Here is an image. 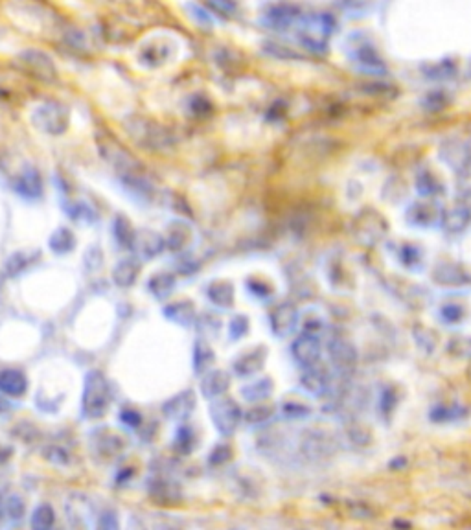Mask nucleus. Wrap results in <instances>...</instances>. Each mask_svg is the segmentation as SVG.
I'll return each mask as SVG.
<instances>
[{"instance_id":"obj_36","label":"nucleus","mask_w":471,"mask_h":530,"mask_svg":"<svg viewBox=\"0 0 471 530\" xmlns=\"http://www.w3.org/2000/svg\"><path fill=\"white\" fill-rule=\"evenodd\" d=\"M54 520H55V514H54V510H52V507L50 504H39L37 509L33 510V514H32V529L35 530H48L52 529V525H54Z\"/></svg>"},{"instance_id":"obj_8","label":"nucleus","mask_w":471,"mask_h":530,"mask_svg":"<svg viewBox=\"0 0 471 530\" xmlns=\"http://www.w3.org/2000/svg\"><path fill=\"white\" fill-rule=\"evenodd\" d=\"M269 350L267 346L258 345L252 346L249 350L241 352L234 361H232V370H234L236 376L240 377H251L254 374L262 370L265 363H267Z\"/></svg>"},{"instance_id":"obj_19","label":"nucleus","mask_w":471,"mask_h":530,"mask_svg":"<svg viewBox=\"0 0 471 530\" xmlns=\"http://www.w3.org/2000/svg\"><path fill=\"white\" fill-rule=\"evenodd\" d=\"M164 317L171 323L179 324V326H192L198 321V312H195V306L193 302L190 301H177L171 302L164 307Z\"/></svg>"},{"instance_id":"obj_44","label":"nucleus","mask_w":471,"mask_h":530,"mask_svg":"<svg viewBox=\"0 0 471 530\" xmlns=\"http://www.w3.org/2000/svg\"><path fill=\"white\" fill-rule=\"evenodd\" d=\"M300 44L306 50H309L311 54L315 55H323L326 52V43H324L323 39H317V35H311V33H302L300 37Z\"/></svg>"},{"instance_id":"obj_52","label":"nucleus","mask_w":471,"mask_h":530,"mask_svg":"<svg viewBox=\"0 0 471 530\" xmlns=\"http://www.w3.org/2000/svg\"><path fill=\"white\" fill-rule=\"evenodd\" d=\"M459 199H461L462 205H466V207L471 210V180L468 173L466 177H464V186H461V191H459Z\"/></svg>"},{"instance_id":"obj_54","label":"nucleus","mask_w":471,"mask_h":530,"mask_svg":"<svg viewBox=\"0 0 471 530\" xmlns=\"http://www.w3.org/2000/svg\"><path fill=\"white\" fill-rule=\"evenodd\" d=\"M212 6H215V10L225 13V15H231L236 11L234 0H212Z\"/></svg>"},{"instance_id":"obj_31","label":"nucleus","mask_w":471,"mask_h":530,"mask_svg":"<svg viewBox=\"0 0 471 530\" xmlns=\"http://www.w3.org/2000/svg\"><path fill=\"white\" fill-rule=\"evenodd\" d=\"M274 416V405H265V404H256L252 405L251 409L243 410V422L249 424V426H265L271 422V418Z\"/></svg>"},{"instance_id":"obj_48","label":"nucleus","mask_w":471,"mask_h":530,"mask_svg":"<svg viewBox=\"0 0 471 530\" xmlns=\"http://www.w3.org/2000/svg\"><path fill=\"white\" fill-rule=\"evenodd\" d=\"M423 105H425L429 111H439L448 105V96H445L442 91H434V93L427 94V98L423 100Z\"/></svg>"},{"instance_id":"obj_12","label":"nucleus","mask_w":471,"mask_h":530,"mask_svg":"<svg viewBox=\"0 0 471 530\" xmlns=\"http://www.w3.org/2000/svg\"><path fill=\"white\" fill-rule=\"evenodd\" d=\"M193 409H195V394H193V390H182V392L175 394L173 398H170L162 405V413H164L166 418L177 422L190 418Z\"/></svg>"},{"instance_id":"obj_32","label":"nucleus","mask_w":471,"mask_h":530,"mask_svg":"<svg viewBox=\"0 0 471 530\" xmlns=\"http://www.w3.org/2000/svg\"><path fill=\"white\" fill-rule=\"evenodd\" d=\"M166 240V247L168 249H171V251H181V249H184L188 243V240H190V230H188V227L184 223H175V225H171V229L168 230V238H164Z\"/></svg>"},{"instance_id":"obj_51","label":"nucleus","mask_w":471,"mask_h":530,"mask_svg":"<svg viewBox=\"0 0 471 530\" xmlns=\"http://www.w3.org/2000/svg\"><path fill=\"white\" fill-rule=\"evenodd\" d=\"M394 404H396L394 392H392V388L387 387L383 392H381V398H379V407H381V410H383L385 415H389L390 410L394 409Z\"/></svg>"},{"instance_id":"obj_27","label":"nucleus","mask_w":471,"mask_h":530,"mask_svg":"<svg viewBox=\"0 0 471 530\" xmlns=\"http://www.w3.org/2000/svg\"><path fill=\"white\" fill-rule=\"evenodd\" d=\"M423 74L429 79H434V82H445V79L456 76V63L453 59H442L439 63H431V65L423 66Z\"/></svg>"},{"instance_id":"obj_40","label":"nucleus","mask_w":471,"mask_h":530,"mask_svg":"<svg viewBox=\"0 0 471 530\" xmlns=\"http://www.w3.org/2000/svg\"><path fill=\"white\" fill-rule=\"evenodd\" d=\"M33 258H37V256H33ZM33 258L24 251L15 252V254H11L10 260L6 262V271H8V274H10V276H15V274H19L21 271H24V269H26L28 265L33 262Z\"/></svg>"},{"instance_id":"obj_57","label":"nucleus","mask_w":471,"mask_h":530,"mask_svg":"<svg viewBox=\"0 0 471 530\" xmlns=\"http://www.w3.org/2000/svg\"><path fill=\"white\" fill-rule=\"evenodd\" d=\"M2 512H4V509H2V499H0V521H2Z\"/></svg>"},{"instance_id":"obj_14","label":"nucleus","mask_w":471,"mask_h":530,"mask_svg":"<svg viewBox=\"0 0 471 530\" xmlns=\"http://www.w3.org/2000/svg\"><path fill=\"white\" fill-rule=\"evenodd\" d=\"M166 249L164 236H160L159 232L153 230H142V232H135V240H133V251L140 252L144 258L159 256L160 252Z\"/></svg>"},{"instance_id":"obj_6","label":"nucleus","mask_w":471,"mask_h":530,"mask_svg":"<svg viewBox=\"0 0 471 530\" xmlns=\"http://www.w3.org/2000/svg\"><path fill=\"white\" fill-rule=\"evenodd\" d=\"M291 354H293V359H295L302 368L317 365L318 361H320V354H323V346H320L318 335L302 332V334L293 341Z\"/></svg>"},{"instance_id":"obj_11","label":"nucleus","mask_w":471,"mask_h":530,"mask_svg":"<svg viewBox=\"0 0 471 530\" xmlns=\"http://www.w3.org/2000/svg\"><path fill=\"white\" fill-rule=\"evenodd\" d=\"M352 61L359 66V70L367 72L370 76H385L387 74V63L378 54V50L370 44H359L352 52Z\"/></svg>"},{"instance_id":"obj_1","label":"nucleus","mask_w":471,"mask_h":530,"mask_svg":"<svg viewBox=\"0 0 471 530\" xmlns=\"http://www.w3.org/2000/svg\"><path fill=\"white\" fill-rule=\"evenodd\" d=\"M110 404V388L107 377L98 370L88 372L83 387L81 410L88 420H96L107 413Z\"/></svg>"},{"instance_id":"obj_20","label":"nucleus","mask_w":471,"mask_h":530,"mask_svg":"<svg viewBox=\"0 0 471 530\" xmlns=\"http://www.w3.org/2000/svg\"><path fill=\"white\" fill-rule=\"evenodd\" d=\"M28 377L19 368H6L0 372V392L11 398H19L26 392Z\"/></svg>"},{"instance_id":"obj_55","label":"nucleus","mask_w":471,"mask_h":530,"mask_svg":"<svg viewBox=\"0 0 471 530\" xmlns=\"http://www.w3.org/2000/svg\"><path fill=\"white\" fill-rule=\"evenodd\" d=\"M192 109L195 115H204V113H210V109H212V105H210L209 100H204V98H195L192 102Z\"/></svg>"},{"instance_id":"obj_3","label":"nucleus","mask_w":471,"mask_h":530,"mask_svg":"<svg viewBox=\"0 0 471 530\" xmlns=\"http://www.w3.org/2000/svg\"><path fill=\"white\" fill-rule=\"evenodd\" d=\"M269 323H271V332H273L274 337L285 339V337L295 334V330L298 328L300 313L291 302H282L271 312Z\"/></svg>"},{"instance_id":"obj_46","label":"nucleus","mask_w":471,"mask_h":530,"mask_svg":"<svg viewBox=\"0 0 471 530\" xmlns=\"http://www.w3.org/2000/svg\"><path fill=\"white\" fill-rule=\"evenodd\" d=\"M448 350L451 354L459 355V357H464V355H471V337H455L448 345Z\"/></svg>"},{"instance_id":"obj_26","label":"nucleus","mask_w":471,"mask_h":530,"mask_svg":"<svg viewBox=\"0 0 471 530\" xmlns=\"http://www.w3.org/2000/svg\"><path fill=\"white\" fill-rule=\"evenodd\" d=\"M416 191L422 197H436L444 193V184L436 176H433L431 171L423 170L416 176Z\"/></svg>"},{"instance_id":"obj_50","label":"nucleus","mask_w":471,"mask_h":530,"mask_svg":"<svg viewBox=\"0 0 471 530\" xmlns=\"http://www.w3.org/2000/svg\"><path fill=\"white\" fill-rule=\"evenodd\" d=\"M120 420L126 424L127 427H133V429H137L140 424H142V416L140 413L135 409H124L120 413Z\"/></svg>"},{"instance_id":"obj_29","label":"nucleus","mask_w":471,"mask_h":530,"mask_svg":"<svg viewBox=\"0 0 471 530\" xmlns=\"http://www.w3.org/2000/svg\"><path fill=\"white\" fill-rule=\"evenodd\" d=\"M398 256H400V262L403 267H407L412 273H418L423 269V252L420 247L411 245V243H405L401 245V249L398 251Z\"/></svg>"},{"instance_id":"obj_9","label":"nucleus","mask_w":471,"mask_h":530,"mask_svg":"<svg viewBox=\"0 0 471 530\" xmlns=\"http://www.w3.org/2000/svg\"><path fill=\"white\" fill-rule=\"evenodd\" d=\"M442 212L439 205L433 201H416L411 202L405 212L407 223L418 229H431L434 225H440Z\"/></svg>"},{"instance_id":"obj_47","label":"nucleus","mask_w":471,"mask_h":530,"mask_svg":"<svg viewBox=\"0 0 471 530\" xmlns=\"http://www.w3.org/2000/svg\"><path fill=\"white\" fill-rule=\"evenodd\" d=\"M265 52L274 57H278V59H298V54L293 52L291 48H285L282 44L278 43H267L265 44Z\"/></svg>"},{"instance_id":"obj_34","label":"nucleus","mask_w":471,"mask_h":530,"mask_svg":"<svg viewBox=\"0 0 471 530\" xmlns=\"http://www.w3.org/2000/svg\"><path fill=\"white\" fill-rule=\"evenodd\" d=\"M115 238L124 249H133V240H135V230H133L129 219L124 216H116L115 219Z\"/></svg>"},{"instance_id":"obj_18","label":"nucleus","mask_w":471,"mask_h":530,"mask_svg":"<svg viewBox=\"0 0 471 530\" xmlns=\"http://www.w3.org/2000/svg\"><path fill=\"white\" fill-rule=\"evenodd\" d=\"M13 190L26 199H37L43 193V180L35 168H26L13 182Z\"/></svg>"},{"instance_id":"obj_28","label":"nucleus","mask_w":471,"mask_h":530,"mask_svg":"<svg viewBox=\"0 0 471 530\" xmlns=\"http://www.w3.org/2000/svg\"><path fill=\"white\" fill-rule=\"evenodd\" d=\"M464 415H466V409L461 407V405L439 404L431 409L429 418H431V422H436V424H448V422L461 420Z\"/></svg>"},{"instance_id":"obj_37","label":"nucleus","mask_w":471,"mask_h":530,"mask_svg":"<svg viewBox=\"0 0 471 530\" xmlns=\"http://www.w3.org/2000/svg\"><path fill=\"white\" fill-rule=\"evenodd\" d=\"M149 492H151V495H153L157 501H160V503H162V501H175V499H179V492H177L175 484L162 481V479L155 481L153 484L149 486Z\"/></svg>"},{"instance_id":"obj_7","label":"nucleus","mask_w":471,"mask_h":530,"mask_svg":"<svg viewBox=\"0 0 471 530\" xmlns=\"http://www.w3.org/2000/svg\"><path fill=\"white\" fill-rule=\"evenodd\" d=\"M300 387L304 388L307 394L317 396V398H323V396H328V394L331 392L334 381H331L329 372L317 363V365L302 368Z\"/></svg>"},{"instance_id":"obj_4","label":"nucleus","mask_w":471,"mask_h":530,"mask_svg":"<svg viewBox=\"0 0 471 530\" xmlns=\"http://www.w3.org/2000/svg\"><path fill=\"white\" fill-rule=\"evenodd\" d=\"M328 355L329 363L334 365V368L340 377L350 376L354 368H356L357 352L350 341L343 339V337H334L328 343Z\"/></svg>"},{"instance_id":"obj_49","label":"nucleus","mask_w":471,"mask_h":530,"mask_svg":"<svg viewBox=\"0 0 471 530\" xmlns=\"http://www.w3.org/2000/svg\"><path fill=\"white\" fill-rule=\"evenodd\" d=\"M231 459V448L229 446H218V448L212 449V453H210V464H223L227 460Z\"/></svg>"},{"instance_id":"obj_53","label":"nucleus","mask_w":471,"mask_h":530,"mask_svg":"<svg viewBox=\"0 0 471 530\" xmlns=\"http://www.w3.org/2000/svg\"><path fill=\"white\" fill-rule=\"evenodd\" d=\"M98 525L102 527V529L115 530V529H118V520H116V515L113 514V512H104V514L99 515Z\"/></svg>"},{"instance_id":"obj_17","label":"nucleus","mask_w":471,"mask_h":530,"mask_svg":"<svg viewBox=\"0 0 471 530\" xmlns=\"http://www.w3.org/2000/svg\"><path fill=\"white\" fill-rule=\"evenodd\" d=\"M433 278L436 284L448 285V287H462L471 282L466 271L456 263H439V267L434 269Z\"/></svg>"},{"instance_id":"obj_15","label":"nucleus","mask_w":471,"mask_h":530,"mask_svg":"<svg viewBox=\"0 0 471 530\" xmlns=\"http://www.w3.org/2000/svg\"><path fill=\"white\" fill-rule=\"evenodd\" d=\"M302 451H304L307 457H311V459L334 455L335 438L329 437V435H326V433L323 431L307 433V437L302 440Z\"/></svg>"},{"instance_id":"obj_38","label":"nucleus","mask_w":471,"mask_h":530,"mask_svg":"<svg viewBox=\"0 0 471 530\" xmlns=\"http://www.w3.org/2000/svg\"><path fill=\"white\" fill-rule=\"evenodd\" d=\"M282 415L291 420H300V418H307L311 415V407L302 401H296V399H287L282 404Z\"/></svg>"},{"instance_id":"obj_56","label":"nucleus","mask_w":471,"mask_h":530,"mask_svg":"<svg viewBox=\"0 0 471 530\" xmlns=\"http://www.w3.org/2000/svg\"><path fill=\"white\" fill-rule=\"evenodd\" d=\"M466 153H468V170H471V142L466 146Z\"/></svg>"},{"instance_id":"obj_22","label":"nucleus","mask_w":471,"mask_h":530,"mask_svg":"<svg viewBox=\"0 0 471 530\" xmlns=\"http://www.w3.org/2000/svg\"><path fill=\"white\" fill-rule=\"evenodd\" d=\"M138 274H140V262L137 258H124L113 269V280L120 287H131L137 282Z\"/></svg>"},{"instance_id":"obj_30","label":"nucleus","mask_w":471,"mask_h":530,"mask_svg":"<svg viewBox=\"0 0 471 530\" xmlns=\"http://www.w3.org/2000/svg\"><path fill=\"white\" fill-rule=\"evenodd\" d=\"M48 247L55 254H68V252L74 251V247H76V238H74V234H72L70 230L61 227V229H57L54 234L50 236Z\"/></svg>"},{"instance_id":"obj_5","label":"nucleus","mask_w":471,"mask_h":530,"mask_svg":"<svg viewBox=\"0 0 471 530\" xmlns=\"http://www.w3.org/2000/svg\"><path fill=\"white\" fill-rule=\"evenodd\" d=\"M33 120L43 131L50 133V135H61L68 127V111L59 104L41 105L35 111Z\"/></svg>"},{"instance_id":"obj_13","label":"nucleus","mask_w":471,"mask_h":530,"mask_svg":"<svg viewBox=\"0 0 471 530\" xmlns=\"http://www.w3.org/2000/svg\"><path fill=\"white\" fill-rule=\"evenodd\" d=\"M471 223V210L466 207V205H455L450 210H445L442 212V219H440V227L444 229L445 234L456 236L462 234L464 230L470 227Z\"/></svg>"},{"instance_id":"obj_39","label":"nucleus","mask_w":471,"mask_h":530,"mask_svg":"<svg viewBox=\"0 0 471 530\" xmlns=\"http://www.w3.org/2000/svg\"><path fill=\"white\" fill-rule=\"evenodd\" d=\"M249 330H251L249 317L243 315V313H238L229 323V337H231V341H240L241 337H245L249 334Z\"/></svg>"},{"instance_id":"obj_35","label":"nucleus","mask_w":471,"mask_h":530,"mask_svg":"<svg viewBox=\"0 0 471 530\" xmlns=\"http://www.w3.org/2000/svg\"><path fill=\"white\" fill-rule=\"evenodd\" d=\"M66 512H68L72 525L79 527V518H85V521H87V515L90 514V504L81 495H72L68 504H66Z\"/></svg>"},{"instance_id":"obj_33","label":"nucleus","mask_w":471,"mask_h":530,"mask_svg":"<svg viewBox=\"0 0 471 530\" xmlns=\"http://www.w3.org/2000/svg\"><path fill=\"white\" fill-rule=\"evenodd\" d=\"M198 446V437L190 426H181L175 433V449L179 453L188 455L192 453Z\"/></svg>"},{"instance_id":"obj_21","label":"nucleus","mask_w":471,"mask_h":530,"mask_svg":"<svg viewBox=\"0 0 471 530\" xmlns=\"http://www.w3.org/2000/svg\"><path fill=\"white\" fill-rule=\"evenodd\" d=\"M206 299L218 310H231L234 306V285L227 280H218L206 287Z\"/></svg>"},{"instance_id":"obj_24","label":"nucleus","mask_w":471,"mask_h":530,"mask_svg":"<svg viewBox=\"0 0 471 530\" xmlns=\"http://www.w3.org/2000/svg\"><path fill=\"white\" fill-rule=\"evenodd\" d=\"M214 361L215 354L212 350V346L204 339L195 341V346H193V370H195V374L203 376L204 372H209L212 368Z\"/></svg>"},{"instance_id":"obj_25","label":"nucleus","mask_w":471,"mask_h":530,"mask_svg":"<svg viewBox=\"0 0 471 530\" xmlns=\"http://www.w3.org/2000/svg\"><path fill=\"white\" fill-rule=\"evenodd\" d=\"M175 284H177V280L171 273H157L149 278L148 290L155 299L162 301V299H168V296L173 293Z\"/></svg>"},{"instance_id":"obj_41","label":"nucleus","mask_w":471,"mask_h":530,"mask_svg":"<svg viewBox=\"0 0 471 530\" xmlns=\"http://www.w3.org/2000/svg\"><path fill=\"white\" fill-rule=\"evenodd\" d=\"M247 291H249L254 299H258V301H262V302L269 301V299L273 296L271 285H269L267 282H263V280L249 278L247 280Z\"/></svg>"},{"instance_id":"obj_10","label":"nucleus","mask_w":471,"mask_h":530,"mask_svg":"<svg viewBox=\"0 0 471 530\" xmlns=\"http://www.w3.org/2000/svg\"><path fill=\"white\" fill-rule=\"evenodd\" d=\"M300 17L302 13L298 6L282 2V4L271 6V8L265 11L263 21H265V24H267L269 28H273L276 32H284V30L293 26Z\"/></svg>"},{"instance_id":"obj_43","label":"nucleus","mask_w":471,"mask_h":530,"mask_svg":"<svg viewBox=\"0 0 471 530\" xmlns=\"http://www.w3.org/2000/svg\"><path fill=\"white\" fill-rule=\"evenodd\" d=\"M4 510L11 521H21L24 518V501L19 495H10L4 503Z\"/></svg>"},{"instance_id":"obj_2","label":"nucleus","mask_w":471,"mask_h":530,"mask_svg":"<svg viewBox=\"0 0 471 530\" xmlns=\"http://www.w3.org/2000/svg\"><path fill=\"white\" fill-rule=\"evenodd\" d=\"M210 418H212L215 431L220 433L221 437L229 438L238 431V427L243 422V410L238 405V401H234L232 398L220 396V398L212 399Z\"/></svg>"},{"instance_id":"obj_16","label":"nucleus","mask_w":471,"mask_h":530,"mask_svg":"<svg viewBox=\"0 0 471 530\" xmlns=\"http://www.w3.org/2000/svg\"><path fill=\"white\" fill-rule=\"evenodd\" d=\"M231 387V376L225 370H212L204 372L201 379V394L206 399H215L223 396Z\"/></svg>"},{"instance_id":"obj_23","label":"nucleus","mask_w":471,"mask_h":530,"mask_svg":"<svg viewBox=\"0 0 471 530\" xmlns=\"http://www.w3.org/2000/svg\"><path fill=\"white\" fill-rule=\"evenodd\" d=\"M274 385L271 377H260L256 381H251L240 388V394L249 404H260L273 394Z\"/></svg>"},{"instance_id":"obj_45","label":"nucleus","mask_w":471,"mask_h":530,"mask_svg":"<svg viewBox=\"0 0 471 530\" xmlns=\"http://www.w3.org/2000/svg\"><path fill=\"white\" fill-rule=\"evenodd\" d=\"M324 328H326V323L318 315H304V319H302V332H306V334L320 337Z\"/></svg>"},{"instance_id":"obj_42","label":"nucleus","mask_w":471,"mask_h":530,"mask_svg":"<svg viewBox=\"0 0 471 530\" xmlns=\"http://www.w3.org/2000/svg\"><path fill=\"white\" fill-rule=\"evenodd\" d=\"M440 317H442L445 324L461 323L462 319H464V307L461 304H455V302H448V304L440 307Z\"/></svg>"}]
</instances>
